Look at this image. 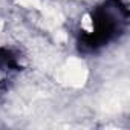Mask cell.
<instances>
[{"label": "cell", "mask_w": 130, "mask_h": 130, "mask_svg": "<svg viewBox=\"0 0 130 130\" xmlns=\"http://www.w3.org/2000/svg\"><path fill=\"white\" fill-rule=\"evenodd\" d=\"M57 80L61 84L71 87H81L87 80V69L86 64L80 58H69L55 74Z\"/></svg>", "instance_id": "1"}, {"label": "cell", "mask_w": 130, "mask_h": 130, "mask_svg": "<svg viewBox=\"0 0 130 130\" xmlns=\"http://www.w3.org/2000/svg\"><path fill=\"white\" fill-rule=\"evenodd\" d=\"M2 28H3V20H0V31H2Z\"/></svg>", "instance_id": "6"}, {"label": "cell", "mask_w": 130, "mask_h": 130, "mask_svg": "<svg viewBox=\"0 0 130 130\" xmlns=\"http://www.w3.org/2000/svg\"><path fill=\"white\" fill-rule=\"evenodd\" d=\"M15 2L22 6H26V8H37V9H41V2L40 0H15Z\"/></svg>", "instance_id": "3"}, {"label": "cell", "mask_w": 130, "mask_h": 130, "mask_svg": "<svg viewBox=\"0 0 130 130\" xmlns=\"http://www.w3.org/2000/svg\"><path fill=\"white\" fill-rule=\"evenodd\" d=\"M55 40H57L58 43H64V41L68 40V34L63 32V31H57V32H55Z\"/></svg>", "instance_id": "5"}, {"label": "cell", "mask_w": 130, "mask_h": 130, "mask_svg": "<svg viewBox=\"0 0 130 130\" xmlns=\"http://www.w3.org/2000/svg\"><path fill=\"white\" fill-rule=\"evenodd\" d=\"M81 28L86 31V32H92L93 31V22H92V19H90V15H84L83 17V20H81Z\"/></svg>", "instance_id": "4"}, {"label": "cell", "mask_w": 130, "mask_h": 130, "mask_svg": "<svg viewBox=\"0 0 130 130\" xmlns=\"http://www.w3.org/2000/svg\"><path fill=\"white\" fill-rule=\"evenodd\" d=\"M41 11H43V17H44V25L47 28H57L64 20L63 14L54 6H41Z\"/></svg>", "instance_id": "2"}]
</instances>
